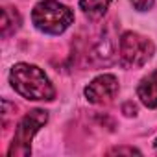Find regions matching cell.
I'll return each mask as SVG.
<instances>
[{
    "label": "cell",
    "instance_id": "6da1fadb",
    "mask_svg": "<svg viewBox=\"0 0 157 157\" xmlns=\"http://www.w3.org/2000/svg\"><path fill=\"white\" fill-rule=\"evenodd\" d=\"M11 87L26 100H54L56 91L46 74L28 63H19L10 72Z\"/></svg>",
    "mask_w": 157,
    "mask_h": 157
},
{
    "label": "cell",
    "instance_id": "7a4b0ae2",
    "mask_svg": "<svg viewBox=\"0 0 157 157\" xmlns=\"http://www.w3.org/2000/svg\"><path fill=\"white\" fill-rule=\"evenodd\" d=\"M32 21L37 30L48 35L63 33L74 21V13L68 6L57 0H43L32 11Z\"/></svg>",
    "mask_w": 157,
    "mask_h": 157
},
{
    "label": "cell",
    "instance_id": "3957f363",
    "mask_svg": "<svg viewBox=\"0 0 157 157\" xmlns=\"http://www.w3.org/2000/svg\"><path fill=\"white\" fill-rule=\"evenodd\" d=\"M48 120V113L43 109H33L30 113H26L22 117V120L19 122L15 135H13V142L10 146V155L15 157H28L32 153V139L33 135L46 124Z\"/></svg>",
    "mask_w": 157,
    "mask_h": 157
},
{
    "label": "cell",
    "instance_id": "277c9868",
    "mask_svg": "<svg viewBox=\"0 0 157 157\" xmlns=\"http://www.w3.org/2000/svg\"><path fill=\"white\" fill-rule=\"evenodd\" d=\"M153 43L140 33L126 32L120 37V59L126 67H142L153 56Z\"/></svg>",
    "mask_w": 157,
    "mask_h": 157
},
{
    "label": "cell",
    "instance_id": "5b68a950",
    "mask_svg": "<svg viewBox=\"0 0 157 157\" xmlns=\"http://www.w3.org/2000/svg\"><path fill=\"white\" fill-rule=\"evenodd\" d=\"M118 94V80L113 74H102L85 87V96L91 104H109Z\"/></svg>",
    "mask_w": 157,
    "mask_h": 157
},
{
    "label": "cell",
    "instance_id": "8992f818",
    "mask_svg": "<svg viewBox=\"0 0 157 157\" xmlns=\"http://www.w3.org/2000/svg\"><path fill=\"white\" fill-rule=\"evenodd\" d=\"M137 96L146 107L150 109L157 107V70H153L151 74H148L146 78L140 80L137 87Z\"/></svg>",
    "mask_w": 157,
    "mask_h": 157
},
{
    "label": "cell",
    "instance_id": "52a82bcc",
    "mask_svg": "<svg viewBox=\"0 0 157 157\" xmlns=\"http://www.w3.org/2000/svg\"><path fill=\"white\" fill-rule=\"evenodd\" d=\"M111 4V0H80V6L89 19H102Z\"/></svg>",
    "mask_w": 157,
    "mask_h": 157
},
{
    "label": "cell",
    "instance_id": "ba28073f",
    "mask_svg": "<svg viewBox=\"0 0 157 157\" xmlns=\"http://www.w3.org/2000/svg\"><path fill=\"white\" fill-rule=\"evenodd\" d=\"M21 26V15L11 10V8H4L2 10V24H0V30H2V35L8 37L11 33H15Z\"/></svg>",
    "mask_w": 157,
    "mask_h": 157
},
{
    "label": "cell",
    "instance_id": "9c48e42d",
    "mask_svg": "<svg viewBox=\"0 0 157 157\" xmlns=\"http://www.w3.org/2000/svg\"><path fill=\"white\" fill-rule=\"evenodd\" d=\"M131 4L139 11H148L153 8V0H131Z\"/></svg>",
    "mask_w": 157,
    "mask_h": 157
},
{
    "label": "cell",
    "instance_id": "30bf717a",
    "mask_svg": "<svg viewBox=\"0 0 157 157\" xmlns=\"http://www.w3.org/2000/svg\"><path fill=\"white\" fill-rule=\"evenodd\" d=\"M122 109H124V113H126L128 117H131V115L135 117V115H137V107H135V105H133L131 102H128V104H124V107H122Z\"/></svg>",
    "mask_w": 157,
    "mask_h": 157
},
{
    "label": "cell",
    "instance_id": "8fae6325",
    "mask_svg": "<svg viewBox=\"0 0 157 157\" xmlns=\"http://www.w3.org/2000/svg\"><path fill=\"white\" fill-rule=\"evenodd\" d=\"M111 153H140V151L135 148H115L111 150Z\"/></svg>",
    "mask_w": 157,
    "mask_h": 157
},
{
    "label": "cell",
    "instance_id": "7c38bea8",
    "mask_svg": "<svg viewBox=\"0 0 157 157\" xmlns=\"http://www.w3.org/2000/svg\"><path fill=\"white\" fill-rule=\"evenodd\" d=\"M153 146H155V151H157V139H155V144H153Z\"/></svg>",
    "mask_w": 157,
    "mask_h": 157
}]
</instances>
